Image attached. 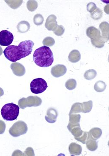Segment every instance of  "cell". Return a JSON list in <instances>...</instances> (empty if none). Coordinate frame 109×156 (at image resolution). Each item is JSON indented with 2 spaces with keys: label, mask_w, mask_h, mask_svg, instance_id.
Masks as SVG:
<instances>
[{
  "label": "cell",
  "mask_w": 109,
  "mask_h": 156,
  "mask_svg": "<svg viewBox=\"0 0 109 156\" xmlns=\"http://www.w3.org/2000/svg\"><path fill=\"white\" fill-rule=\"evenodd\" d=\"M57 17L55 15L52 14L50 15L47 19L45 27L49 31H53L58 25L56 21Z\"/></svg>",
  "instance_id": "obj_14"
},
{
  "label": "cell",
  "mask_w": 109,
  "mask_h": 156,
  "mask_svg": "<svg viewBox=\"0 0 109 156\" xmlns=\"http://www.w3.org/2000/svg\"><path fill=\"white\" fill-rule=\"evenodd\" d=\"M58 116V112L57 110L54 108H51L48 109L47 111L45 119L49 123H53L56 122Z\"/></svg>",
  "instance_id": "obj_12"
},
{
  "label": "cell",
  "mask_w": 109,
  "mask_h": 156,
  "mask_svg": "<svg viewBox=\"0 0 109 156\" xmlns=\"http://www.w3.org/2000/svg\"><path fill=\"white\" fill-rule=\"evenodd\" d=\"M11 68L13 73L18 76H22L25 74L26 70L24 66L19 63H12Z\"/></svg>",
  "instance_id": "obj_13"
},
{
  "label": "cell",
  "mask_w": 109,
  "mask_h": 156,
  "mask_svg": "<svg viewBox=\"0 0 109 156\" xmlns=\"http://www.w3.org/2000/svg\"><path fill=\"white\" fill-rule=\"evenodd\" d=\"M66 66L63 65L58 64L53 67L51 69V73L54 77L58 78L63 76L66 73Z\"/></svg>",
  "instance_id": "obj_11"
},
{
  "label": "cell",
  "mask_w": 109,
  "mask_h": 156,
  "mask_svg": "<svg viewBox=\"0 0 109 156\" xmlns=\"http://www.w3.org/2000/svg\"><path fill=\"white\" fill-rule=\"evenodd\" d=\"M86 34L91 39L92 45L97 48H101L104 46L105 42L102 38L98 29L94 27H90L86 29Z\"/></svg>",
  "instance_id": "obj_4"
},
{
  "label": "cell",
  "mask_w": 109,
  "mask_h": 156,
  "mask_svg": "<svg viewBox=\"0 0 109 156\" xmlns=\"http://www.w3.org/2000/svg\"><path fill=\"white\" fill-rule=\"evenodd\" d=\"M81 55L78 50H73L70 52L68 58L70 62L73 63H76L81 59Z\"/></svg>",
  "instance_id": "obj_17"
},
{
  "label": "cell",
  "mask_w": 109,
  "mask_h": 156,
  "mask_svg": "<svg viewBox=\"0 0 109 156\" xmlns=\"http://www.w3.org/2000/svg\"><path fill=\"white\" fill-rule=\"evenodd\" d=\"M28 131L27 125L23 121H18L14 123L9 130L10 134L14 137H17L25 134Z\"/></svg>",
  "instance_id": "obj_7"
},
{
  "label": "cell",
  "mask_w": 109,
  "mask_h": 156,
  "mask_svg": "<svg viewBox=\"0 0 109 156\" xmlns=\"http://www.w3.org/2000/svg\"><path fill=\"white\" fill-rule=\"evenodd\" d=\"M26 6L29 10L31 12H34L38 7L37 2L35 1H29Z\"/></svg>",
  "instance_id": "obj_28"
},
{
  "label": "cell",
  "mask_w": 109,
  "mask_h": 156,
  "mask_svg": "<svg viewBox=\"0 0 109 156\" xmlns=\"http://www.w3.org/2000/svg\"><path fill=\"white\" fill-rule=\"evenodd\" d=\"M2 53H3V50L2 48L0 47V56L2 55Z\"/></svg>",
  "instance_id": "obj_34"
},
{
  "label": "cell",
  "mask_w": 109,
  "mask_h": 156,
  "mask_svg": "<svg viewBox=\"0 0 109 156\" xmlns=\"http://www.w3.org/2000/svg\"><path fill=\"white\" fill-rule=\"evenodd\" d=\"M86 148L91 151H95L98 148V144L96 141L92 139L89 136L88 133L87 140L86 142Z\"/></svg>",
  "instance_id": "obj_18"
},
{
  "label": "cell",
  "mask_w": 109,
  "mask_h": 156,
  "mask_svg": "<svg viewBox=\"0 0 109 156\" xmlns=\"http://www.w3.org/2000/svg\"><path fill=\"white\" fill-rule=\"evenodd\" d=\"M107 85L105 82L102 81H97L94 86V89L96 92H102L104 91L106 88Z\"/></svg>",
  "instance_id": "obj_21"
},
{
  "label": "cell",
  "mask_w": 109,
  "mask_h": 156,
  "mask_svg": "<svg viewBox=\"0 0 109 156\" xmlns=\"http://www.w3.org/2000/svg\"><path fill=\"white\" fill-rule=\"evenodd\" d=\"M33 61L38 66L40 67H48L54 61L53 52L48 47H41L34 51L33 55Z\"/></svg>",
  "instance_id": "obj_2"
},
{
  "label": "cell",
  "mask_w": 109,
  "mask_h": 156,
  "mask_svg": "<svg viewBox=\"0 0 109 156\" xmlns=\"http://www.w3.org/2000/svg\"><path fill=\"white\" fill-rule=\"evenodd\" d=\"M93 107V102L90 100L88 102H83V103H75L72 105L69 115L73 113L83 112L86 113L90 112Z\"/></svg>",
  "instance_id": "obj_8"
},
{
  "label": "cell",
  "mask_w": 109,
  "mask_h": 156,
  "mask_svg": "<svg viewBox=\"0 0 109 156\" xmlns=\"http://www.w3.org/2000/svg\"><path fill=\"white\" fill-rule=\"evenodd\" d=\"M99 28L102 31V37L105 42L109 41V24L106 22H102Z\"/></svg>",
  "instance_id": "obj_15"
},
{
  "label": "cell",
  "mask_w": 109,
  "mask_h": 156,
  "mask_svg": "<svg viewBox=\"0 0 109 156\" xmlns=\"http://www.w3.org/2000/svg\"><path fill=\"white\" fill-rule=\"evenodd\" d=\"M42 103V99L39 97L30 96L27 98L20 99L18 101V105L20 108L24 109L26 107L39 106Z\"/></svg>",
  "instance_id": "obj_6"
},
{
  "label": "cell",
  "mask_w": 109,
  "mask_h": 156,
  "mask_svg": "<svg viewBox=\"0 0 109 156\" xmlns=\"http://www.w3.org/2000/svg\"><path fill=\"white\" fill-rule=\"evenodd\" d=\"M44 20V18L40 14H36L33 18V22L34 24L37 26L42 25L43 24Z\"/></svg>",
  "instance_id": "obj_29"
},
{
  "label": "cell",
  "mask_w": 109,
  "mask_h": 156,
  "mask_svg": "<svg viewBox=\"0 0 109 156\" xmlns=\"http://www.w3.org/2000/svg\"><path fill=\"white\" fill-rule=\"evenodd\" d=\"M70 117L69 122L71 124H76L79 123L81 115L79 114L69 115Z\"/></svg>",
  "instance_id": "obj_26"
},
{
  "label": "cell",
  "mask_w": 109,
  "mask_h": 156,
  "mask_svg": "<svg viewBox=\"0 0 109 156\" xmlns=\"http://www.w3.org/2000/svg\"><path fill=\"white\" fill-rule=\"evenodd\" d=\"M43 43L44 45H46V46H53L55 43V41L53 38L47 37L44 39Z\"/></svg>",
  "instance_id": "obj_30"
},
{
  "label": "cell",
  "mask_w": 109,
  "mask_h": 156,
  "mask_svg": "<svg viewBox=\"0 0 109 156\" xmlns=\"http://www.w3.org/2000/svg\"><path fill=\"white\" fill-rule=\"evenodd\" d=\"M68 129L74 136L76 140L85 144L87 140L88 132H84L81 130L79 123L72 124L69 122Z\"/></svg>",
  "instance_id": "obj_5"
},
{
  "label": "cell",
  "mask_w": 109,
  "mask_h": 156,
  "mask_svg": "<svg viewBox=\"0 0 109 156\" xmlns=\"http://www.w3.org/2000/svg\"><path fill=\"white\" fill-rule=\"evenodd\" d=\"M102 15H103V12L98 8H97L94 12L91 13V17L95 20L100 19L102 17Z\"/></svg>",
  "instance_id": "obj_23"
},
{
  "label": "cell",
  "mask_w": 109,
  "mask_h": 156,
  "mask_svg": "<svg viewBox=\"0 0 109 156\" xmlns=\"http://www.w3.org/2000/svg\"><path fill=\"white\" fill-rule=\"evenodd\" d=\"M88 133L92 139L96 141L100 137L102 134V131L99 128H94L90 130Z\"/></svg>",
  "instance_id": "obj_20"
},
{
  "label": "cell",
  "mask_w": 109,
  "mask_h": 156,
  "mask_svg": "<svg viewBox=\"0 0 109 156\" xmlns=\"http://www.w3.org/2000/svg\"><path fill=\"white\" fill-rule=\"evenodd\" d=\"M5 2L11 8L16 9L18 8L23 3V1H5Z\"/></svg>",
  "instance_id": "obj_25"
},
{
  "label": "cell",
  "mask_w": 109,
  "mask_h": 156,
  "mask_svg": "<svg viewBox=\"0 0 109 156\" xmlns=\"http://www.w3.org/2000/svg\"><path fill=\"white\" fill-rule=\"evenodd\" d=\"M6 125L2 120H0V134H3L5 132Z\"/></svg>",
  "instance_id": "obj_32"
},
{
  "label": "cell",
  "mask_w": 109,
  "mask_h": 156,
  "mask_svg": "<svg viewBox=\"0 0 109 156\" xmlns=\"http://www.w3.org/2000/svg\"><path fill=\"white\" fill-rule=\"evenodd\" d=\"M77 83L76 80L74 79H69L66 81L65 83V86L68 90H72L76 88Z\"/></svg>",
  "instance_id": "obj_24"
},
{
  "label": "cell",
  "mask_w": 109,
  "mask_h": 156,
  "mask_svg": "<svg viewBox=\"0 0 109 156\" xmlns=\"http://www.w3.org/2000/svg\"><path fill=\"white\" fill-rule=\"evenodd\" d=\"M30 26L28 22L26 21H22L19 22L17 26L18 32L21 33H25L30 30Z\"/></svg>",
  "instance_id": "obj_19"
},
{
  "label": "cell",
  "mask_w": 109,
  "mask_h": 156,
  "mask_svg": "<svg viewBox=\"0 0 109 156\" xmlns=\"http://www.w3.org/2000/svg\"><path fill=\"white\" fill-rule=\"evenodd\" d=\"M34 43L30 40L22 41L18 46L9 45L4 51L5 57L12 62H16L31 54Z\"/></svg>",
  "instance_id": "obj_1"
},
{
  "label": "cell",
  "mask_w": 109,
  "mask_h": 156,
  "mask_svg": "<svg viewBox=\"0 0 109 156\" xmlns=\"http://www.w3.org/2000/svg\"><path fill=\"white\" fill-rule=\"evenodd\" d=\"M19 113V107L14 103H8L2 107L1 115L6 121H14L17 119Z\"/></svg>",
  "instance_id": "obj_3"
},
{
  "label": "cell",
  "mask_w": 109,
  "mask_h": 156,
  "mask_svg": "<svg viewBox=\"0 0 109 156\" xmlns=\"http://www.w3.org/2000/svg\"><path fill=\"white\" fill-rule=\"evenodd\" d=\"M69 150L72 155L78 156L82 153V147L80 145L73 142L69 146Z\"/></svg>",
  "instance_id": "obj_16"
},
{
  "label": "cell",
  "mask_w": 109,
  "mask_h": 156,
  "mask_svg": "<svg viewBox=\"0 0 109 156\" xmlns=\"http://www.w3.org/2000/svg\"><path fill=\"white\" fill-rule=\"evenodd\" d=\"M65 28L63 26L58 25H57L56 27L53 30V33L55 35L58 36H61L63 35V33L65 32Z\"/></svg>",
  "instance_id": "obj_27"
},
{
  "label": "cell",
  "mask_w": 109,
  "mask_h": 156,
  "mask_svg": "<svg viewBox=\"0 0 109 156\" xmlns=\"http://www.w3.org/2000/svg\"><path fill=\"white\" fill-rule=\"evenodd\" d=\"M4 94V90L3 89L0 88V97L2 96Z\"/></svg>",
  "instance_id": "obj_33"
},
{
  "label": "cell",
  "mask_w": 109,
  "mask_h": 156,
  "mask_svg": "<svg viewBox=\"0 0 109 156\" xmlns=\"http://www.w3.org/2000/svg\"><path fill=\"white\" fill-rule=\"evenodd\" d=\"M14 39V35L9 31L4 30L0 32V45L2 46H9Z\"/></svg>",
  "instance_id": "obj_10"
},
{
  "label": "cell",
  "mask_w": 109,
  "mask_h": 156,
  "mask_svg": "<svg viewBox=\"0 0 109 156\" xmlns=\"http://www.w3.org/2000/svg\"><path fill=\"white\" fill-rule=\"evenodd\" d=\"M97 8V5L95 4L93 2H90L87 4L86 6V9H87V11H88L90 13H92L94 12V11Z\"/></svg>",
  "instance_id": "obj_31"
},
{
  "label": "cell",
  "mask_w": 109,
  "mask_h": 156,
  "mask_svg": "<svg viewBox=\"0 0 109 156\" xmlns=\"http://www.w3.org/2000/svg\"><path fill=\"white\" fill-rule=\"evenodd\" d=\"M97 75V73L95 70L90 69L86 71L84 76L86 80H90L94 79Z\"/></svg>",
  "instance_id": "obj_22"
},
{
  "label": "cell",
  "mask_w": 109,
  "mask_h": 156,
  "mask_svg": "<svg viewBox=\"0 0 109 156\" xmlns=\"http://www.w3.org/2000/svg\"><path fill=\"white\" fill-rule=\"evenodd\" d=\"M30 86L31 92L35 94L43 93L48 87L46 81L40 78H37L33 80L31 82Z\"/></svg>",
  "instance_id": "obj_9"
}]
</instances>
